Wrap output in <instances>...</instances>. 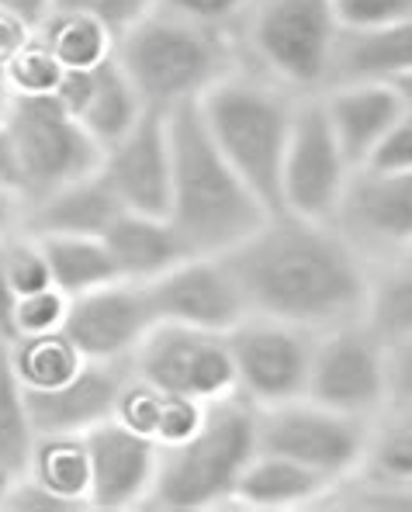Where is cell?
<instances>
[{
  "instance_id": "obj_31",
  "label": "cell",
  "mask_w": 412,
  "mask_h": 512,
  "mask_svg": "<svg viewBox=\"0 0 412 512\" xmlns=\"http://www.w3.org/2000/svg\"><path fill=\"white\" fill-rule=\"evenodd\" d=\"M11 357H14V371H18L21 384L28 388V395L63 388L66 381H73L87 367V357L66 333L14 340Z\"/></svg>"
},
{
  "instance_id": "obj_42",
  "label": "cell",
  "mask_w": 412,
  "mask_h": 512,
  "mask_svg": "<svg viewBox=\"0 0 412 512\" xmlns=\"http://www.w3.org/2000/svg\"><path fill=\"white\" fill-rule=\"evenodd\" d=\"M388 384L392 402H412V333L388 340Z\"/></svg>"
},
{
  "instance_id": "obj_27",
  "label": "cell",
  "mask_w": 412,
  "mask_h": 512,
  "mask_svg": "<svg viewBox=\"0 0 412 512\" xmlns=\"http://www.w3.org/2000/svg\"><path fill=\"white\" fill-rule=\"evenodd\" d=\"M46 246L52 284L63 295L80 298L97 288H108L118 281V270L101 236H39Z\"/></svg>"
},
{
  "instance_id": "obj_23",
  "label": "cell",
  "mask_w": 412,
  "mask_h": 512,
  "mask_svg": "<svg viewBox=\"0 0 412 512\" xmlns=\"http://www.w3.org/2000/svg\"><path fill=\"white\" fill-rule=\"evenodd\" d=\"M329 492H333V485L326 478H319L316 471L302 468V464L288 461V457L257 450V457L246 464L243 478H239L232 506L257 512H288L312 506L322 509Z\"/></svg>"
},
{
  "instance_id": "obj_28",
  "label": "cell",
  "mask_w": 412,
  "mask_h": 512,
  "mask_svg": "<svg viewBox=\"0 0 412 512\" xmlns=\"http://www.w3.org/2000/svg\"><path fill=\"white\" fill-rule=\"evenodd\" d=\"M39 39L63 70H97L118 56V35L104 21L77 11H52L39 28Z\"/></svg>"
},
{
  "instance_id": "obj_49",
  "label": "cell",
  "mask_w": 412,
  "mask_h": 512,
  "mask_svg": "<svg viewBox=\"0 0 412 512\" xmlns=\"http://www.w3.org/2000/svg\"><path fill=\"white\" fill-rule=\"evenodd\" d=\"M11 101H14L11 84H7V73H4V66H0V122H4L7 111H11Z\"/></svg>"
},
{
  "instance_id": "obj_46",
  "label": "cell",
  "mask_w": 412,
  "mask_h": 512,
  "mask_svg": "<svg viewBox=\"0 0 412 512\" xmlns=\"http://www.w3.org/2000/svg\"><path fill=\"white\" fill-rule=\"evenodd\" d=\"M0 187H14L21 191V170H18V149L7 132V125L0 122Z\"/></svg>"
},
{
  "instance_id": "obj_5",
  "label": "cell",
  "mask_w": 412,
  "mask_h": 512,
  "mask_svg": "<svg viewBox=\"0 0 412 512\" xmlns=\"http://www.w3.org/2000/svg\"><path fill=\"white\" fill-rule=\"evenodd\" d=\"M340 21L333 0H253L236 28L243 66L295 97L333 87Z\"/></svg>"
},
{
  "instance_id": "obj_13",
  "label": "cell",
  "mask_w": 412,
  "mask_h": 512,
  "mask_svg": "<svg viewBox=\"0 0 412 512\" xmlns=\"http://www.w3.org/2000/svg\"><path fill=\"white\" fill-rule=\"evenodd\" d=\"M156 322L232 333L250 315L226 256H187L174 270L146 284Z\"/></svg>"
},
{
  "instance_id": "obj_38",
  "label": "cell",
  "mask_w": 412,
  "mask_h": 512,
  "mask_svg": "<svg viewBox=\"0 0 412 512\" xmlns=\"http://www.w3.org/2000/svg\"><path fill=\"white\" fill-rule=\"evenodd\" d=\"M156 7H163L170 14H181L187 21H198V25L236 35L239 21L246 18L253 0H156Z\"/></svg>"
},
{
  "instance_id": "obj_2",
  "label": "cell",
  "mask_w": 412,
  "mask_h": 512,
  "mask_svg": "<svg viewBox=\"0 0 412 512\" xmlns=\"http://www.w3.org/2000/svg\"><path fill=\"white\" fill-rule=\"evenodd\" d=\"M170 225L181 232L191 256H226L271 218L232 163L219 153L198 104L170 111Z\"/></svg>"
},
{
  "instance_id": "obj_25",
  "label": "cell",
  "mask_w": 412,
  "mask_h": 512,
  "mask_svg": "<svg viewBox=\"0 0 412 512\" xmlns=\"http://www.w3.org/2000/svg\"><path fill=\"white\" fill-rule=\"evenodd\" d=\"M39 440L32 423L28 388L14 371L11 340L0 336V492L7 481L21 478L32 461V447Z\"/></svg>"
},
{
  "instance_id": "obj_45",
  "label": "cell",
  "mask_w": 412,
  "mask_h": 512,
  "mask_svg": "<svg viewBox=\"0 0 412 512\" xmlns=\"http://www.w3.org/2000/svg\"><path fill=\"white\" fill-rule=\"evenodd\" d=\"M52 11H56V0H0V14H11V18L25 21L35 32L46 25Z\"/></svg>"
},
{
  "instance_id": "obj_34",
  "label": "cell",
  "mask_w": 412,
  "mask_h": 512,
  "mask_svg": "<svg viewBox=\"0 0 412 512\" xmlns=\"http://www.w3.org/2000/svg\"><path fill=\"white\" fill-rule=\"evenodd\" d=\"M66 315H70V295H63L59 288H42V291H35V295L18 298L11 343L25 340V336L63 333Z\"/></svg>"
},
{
  "instance_id": "obj_29",
  "label": "cell",
  "mask_w": 412,
  "mask_h": 512,
  "mask_svg": "<svg viewBox=\"0 0 412 512\" xmlns=\"http://www.w3.org/2000/svg\"><path fill=\"white\" fill-rule=\"evenodd\" d=\"M361 478L412 488V402H388L371 419Z\"/></svg>"
},
{
  "instance_id": "obj_3",
  "label": "cell",
  "mask_w": 412,
  "mask_h": 512,
  "mask_svg": "<svg viewBox=\"0 0 412 512\" xmlns=\"http://www.w3.org/2000/svg\"><path fill=\"white\" fill-rule=\"evenodd\" d=\"M118 63L146 108L170 115L184 104L205 101L208 90L243 66V56L232 32L156 7L118 39Z\"/></svg>"
},
{
  "instance_id": "obj_48",
  "label": "cell",
  "mask_w": 412,
  "mask_h": 512,
  "mask_svg": "<svg viewBox=\"0 0 412 512\" xmlns=\"http://www.w3.org/2000/svg\"><path fill=\"white\" fill-rule=\"evenodd\" d=\"M385 84H392V90L399 94V101H402V108L412 111V70L399 73V77H392V80H385Z\"/></svg>"
},
{
  "instance_id": "obj_4",
  "label": "cell",
  "mask_w": 412,
  "mask_h": 512,
  "mask_svg": "<svg viewBox=\"0 0 412 512\" xmlns=\"http://www.w3.org/2000/svg\"><path fill=\"white\" fill-rule=\"evenodd\" d=\"M298 101L302 97L239 66L198 104L219 153L250 184V191L264 201L271 215L281 212V167Z\"/></svg>"
},
{
  "instance_id": "obj_32",
  "label": "cell",
  "mask_w": 412,
  "mask_h": 512,
  "mask_svg": "<svg viewBox=\"0 0 412 512\" xmlns=\"http://www.w3.org/2000/svg\"><path fill=\"white\" fill-rule=\"evenodd\" d=\"M0 270H4L7 284H11V291L18 298L35 295V291H42V288H56V284H52L46 246L28 229L14 232L11 239L0 243Z\"/></svg>"
},
{
  "instance_id": "obj_44",
  "label": "cell",
  "mask_w": 412,
  "mask_h": 512,
  "mask_svg": "<svg viewBox=\"0 0 412 512\" xmlns=\"http://www.w3.org/2000/svg\"><path fill=\"white\" fill-rule=\"evenodd\" d=\"M32 35H35V28H28L25 21L11 18V14H0V66L11 63V59L28 45Z\"/></svg>"
},
{
  "instance_id": "obj_33",
  "label": "cell",
  "mask_w": 412,
  "mask_h": 512,
  "mask_svg": "<svg viewBox=\"0 0 412 512\" xmlns=\"http://www.w3.org/2000/svg\"><path fill=\"white\" fill-rule=\"evenodd\" d=\"M4 73L14 97H52L66 70L49 52V45L39 39V32H35L25 49L4 66Z\"/></svg>"
},
{
  "instance_id": "obj_15",
  "label": "cell",
  "mask_w": 412,
  "mask_h": 512,
  "mask_svg": "<svg viewBox=\"0 0 412 512\" xmlns=\"http://www.w3.org/2000/svg\"><path fill=\"white\" fill-rule=\"evenodd\" d=\"M153 326L156 315L146 288L115 281L91 295L70 298L63 333L80 346L87 360H132Z\"/></svg>"
},
{
  "instance_id": "obj_26",
  "label": "cell",
  "mask_w": 412,
  "mask_h": 512,
  "mask_svg": "<svg viewBox=\"0 0 412 512\" xmlns=\"http://www.w3.org/2000/svg\"><path fill=\"white\" fill-rule=\"evenodd\" d=\"M25 474H32L39 485H46L63 502H70L77 512L91 509V450H87V436H39Z\"/></svg>"
},
{
  "instance_id": "obj_6",
  "label": "cell",
  "mask_w": 412,
  "mask_h": 512,
  "mask_svg": "<svg viewBox=\"0 0 412 512\" xmlns=\"http://www.w3.org/2000/svg\"><path fill=\"white\" fill-rule=\"evenodd\" d=\"M257 409L239 395L208 405V419L181 447L160 450L146 509L205 512L236 502L246 464L257 457Z\"/></svg>"
},
{
  "instance_id": "obj_7",
  "label": "cell",
  "mask_w": 412,
  "mask_h": 512,
  "mask_svg": "<svg viewBox=\"0 0 412 512\" xmlns=\"http://www.w3.org/2000/svg\"><path fill=\"white\" fill-rule=\"evenodd\" d=\"M4 125L18 149L21 194L28 205L101 170L104 149L56 97H14Z\"/></svg>"
},
{
  "instance_id": "obj_20",
  "label": "cell",
  "mask_w": 412,
  "mask_h": 512,
  "mask_svg": "<svg viewBox=\"0 0 412 512\" xmlns=\"http://www.w3.org/2000/svg\"><path fill=\"white\" fill-rule=\"evenodd\" d=\"M322 97V108L340 139L343 153L350 156L357 170L371 160L378 142L388 135V128L402 118V101L385 80H350V84H333Z\"/></svg>"
},
{
  "instance_id": "obj_10",
  "label": "cell",
  "mask_w": 412,
  "mask_h": 512,
  "mask_svg": "<svg viewBox=\"0 0 412 512\" xmlns=\"http://www.w3.org/2000/svg\"><path fill=\"white\" fill-rule=\"evenodd\" d=\"M305 398L367 423L392 402L388 343L367 326V319L316 333Z\"/></svg>"
},
{
  "instance_id": "obj_47",
  "label": "cell",
  "mask_w": 412,
  "mask_h": 512,
  "mask_svg": "<svg viewBox=\"0 0 412 512\" xmlns=\"http://www.w3.org/2000/svg\"><path fill=\"white\" fill-rule=\"evenodd\" d=\"M14 308H18V295L11 291L4 270H0V336H4V340L14 336Z\"/></svg>"
},
{
  "instance_id": "obj_30",
  "label": "cell",
  "mask_w": 412,
  "mask_h": 512,
  "mask_svg": "<svg viewBox=\"0 0 412 512\" xmlns=\"http://www.w3.org/2000/svg\"><path fill=\"white\" fill-rule=\"evenodd\" d=\"M367 326L385 343L412 333V243L374 263Z\"/></svg>"
},
{
  "instance_id": "obj_40",
  "label": "cell",
  "mask_w": 412,
  "mask_h": 512,
  "mask_svg": "<svg viewBox=\"0 0 412 512\" xmlns=\"http://www.w3.org/2000/svg\"><path fill=\"white\" fill-rule=\"evenodd\" d=\"M361 170L367 173H399L412 170V111H402V118L388 128V135L378 142L371 160Z\"/></svg>"
},
{
  "instance_id": "obj_11",
  "label": "cell",
  "mask_w": 412,
  "mask_h": 512,
  "mask_svg": "<svg viewBox=\"0 0 412 512\" xmlns=\"http://www.w3.org/2000/svg\"><path fill=\"white\" fill-rule=\"evenodd\" d=\"M132 374L174 395L198 398L205 405L236 395V364H232L229 333L156 322L132 353Z\"/></svg>"
},
{
  "instance_id": "obj_19",
  "label": "cell",
  "mask_w": 412,
  "mask_h": 512,
  "mask_svg": "<svg viewBox=\"0 0 412 512\" xmlns=\"http://www.w3.org/2000/svg\"><path fill=\"white\" fill-rule=\"evenodd\" d=\"M132 378L129 360H87V367L73 381H66L56 391L28 395L32 405L35 433H66L87 436L108 419H115V405L122 398V388Z\"/></svg>"
},
{
  "instance_id": "obj_9",
  "label": "cell",
  "mask_w": 412,
  "mask_h": 512,
  "mask_svg": "<svg viewBox=\"0 0 412 512\" xmlns=\"http://www.w3.org/2000/svg\"><path fill=\"white\" fill-rule=\"evenodd\" d=\"M354 177L357 167L343 153L322 97H302L281 167V212L312 222H336Z\"/></svg>"
},
{
  "instance_id": "obj_18",
  "label": "cell",
  "mask_w": 412,
  "mask_h": 512,
  "mask_svg": "<svg viewBox=\"0 0 412 512\" xmlns=\"http://www.w3.org/2000/svg\"><path fill=\"white\" fill-rule=\"evenodd\" d=\"M52 97L73 118H80V125L91 132L101 149L125 139L149 115L146 101L129 80V73L122 70L118 56L97 70H66Z\"/></svg>"
},
{
  "instance_id": "obj_16",
  "label": "cell",
  "mask_w": 412,
  "mask_h": 512,
  "mask_svg": "<svg viewBox=\"0 0 412 512\" xmlns=\"http://www.w3.org/2000/svg\"><path fill=\"white\" fill-rule=\"evenodd\" d=\"M87 450H91V509H146L160 471V447L149 436L132 433L118 419H108L87 433Z\"/></svg>"
},
{
  "instance_id": "obj_17",
  "label": "cell",
  "mask_w": 412,
  "mask_h": 512,
  "mask_svg": "<svg viewBox=\"0 0 412 512\" xmlns=\"http://www.w3.org/2000/svg\"><path fill=\"white\" fill-rule=\"evenodd\" d=\"M336 225L374 263L412 243V170L367 173L357 170Z\"/></svg>"
},
{
  "instance_id": "obj_1",
  "label": "cell",
  "mask_w": 412,
  "mask_h": 512,
  "mask_svg": "<svg viewBox=\"0 0 412 512\" xmlns=\"http://www.w3.org/2000/svg\"><path fill=\"white\" fill-rule=\"evenodd\" d=\"M250 315L309 333L367 319L374 260L336 222L271 215L226 253Z\"/></svg>"
},
{
  "instance_id": "obj_43",
  "label": "cell",
  "mask_w": 412,
  "mask_h": 512,
  "mask_svg": "<svg viewBox=\"0 0 412 512\" xmlns=\"http://www.w3.org/2000/svg\"><path fill=\"white\" fill-rule=\"evenodd\" d=\"M25 218H28L25 194L14 191V187H0V243L25 229Z\"/></svg>"
},
{
  "instance_id": "obj_22",
  "label": "cell",
  "mask_w": 412,
  "mask_h": 512,
  "mask_svg": "<svg viewBox=\"0 0 412 512\" xmlns=\"http://www.w3.org/2000/svg\"><path fill=\"white\" fill-rule=\"evenodd\" d=\"M122 201L111 194L101 170L91 177L52 191L49 198L28 205L25 229L35 236H104L118 215Z\"/></svg>"
},
{
  "instance_id": "obj_36",
  "label": "cell",
  "mask_w": 412,
  "mask_h": 512,
  "mask_svg": "<svg viewBox=\"0 0 412 512\" xmlns=\"http://www.w3.org/2000/svg\"><path fill=\"white\" fill-rule=\"evenodd\" d=\"M343 32H378L412 18V0H333Z\"/></svg>"
},
{
  "instance_id": "obj_24",
  "label": "cell",
  "mask_w": 412,
  "mask_h": 512,
  "mask_svg": "<svg viewBox=\"0 0 412 512\" xmlns=\"http://www.w3.org/2000/svg\"><path fill=\"white\" fill-rule=\"evenodd\" d=\"M412 70V18L378 32H343L336 49L333 84L392 80Z\"/></svg>"
},
{
  "instance_id": "obj_14",
  "label": "cell",
  "mask_w": 412,
  "mask_h": 512,
  "mask_svg": "<svg viewBox=\"0 0 412 512\" xmlns=\"http://www.w3.org/2000/svg\"><path fill=\"white\" fill-rule=\"evenodd\" d=\"M101 177L125 212L163 215L170 212V184H174V153H170V125L163 111H149L125 139L104 149Z\"/></svg>"
},
{
  "instance_id": "obj_8",
  "label": "cell",
  "mask_w": 412,
  "mask_h": 512,
  "mask_svg": "<svg viewBox=\"0 0 412 512\" xmlns=\"http://www.w3.org/2000/svg\"><path fill=\"white\" fill-rule=\"evenodd\" d=\"M367 433V419L343 416L312 398L257 409V447L316 471L333 488L361 474Z\"/></svg>"
},
{
  "instance_id": "obj_35",
  "label": "cell",
  "mask_w": 412,
  "mask_h": 512,
  "mask_svg": "<svg viewBox=\"0 0 412 512\" xmlns=\"http://www.w3.org/2000/svg\"><path fill=\"white\" fill-rule=\"evenodd\" d=\"M208 419V405L198 402V398L187 395H174V391H163V405H160V419H156V447H181V443L191 440Z\"/></svg>"
},
{
  "instance_id": "obj_12",
  "label": "cell",
  "mask_w": 412,
  "mask_h": 512,
  "mask_svg": "<svg viewBox=\"0 0 412 512\" xmlns=\"http://www.w3.org/2000/svg\"><path fill=\"white\" fill-rule=\"evenodd\" d=\"M236 364V395L253 409L295 402L309 391L316 333L267 315H246L229 333Z\"/></svg>"
},
{
  "instance_id": "obj_41",
  "label": "cell",
  "mask_w": 412,
  "mask_h": 512,
  "mask_svg": "<svg viewBox=\"0 0 412 512\" xmlns=\"http://www.w3.org/2000/svg\"><path fill=\"white\" fill-rule=\"evenodd\" d=\"M0 509L4 512H77L70 502L52 495L46 485H39L32 474H21V478L7 481L4 492H0Z\"/></svg>"
},
{
  "instance_id": "obj_21",
  "label": "cell",
  "mask_w": 412,
  "mask_h": 512,
  "mask_svg": "<svg viewBox=\"0 0 412 512\" xmlns=\"http://www.w3.org/2000/svg\"><path fill=\"white\" fill-rule=\"evenodd\" d=\"M101 239L118 270V281L142 284V288L191 256L181 232L163 215L122 212Z\"/></svg>"
},
{
  "instance_id": "obj_37",
  "label": "cell",
  "mask_w": 412,
  "mask_h": 512,
  "mask_svg": "<svg viewBox=\"0 0 412 512\" xmlns=\"http://www.w3.org/2000/svg\"><path fill=\"white\" fill-rule=\"evenodd\" d=\"M160 405H163V388H156V384H149L132 374L129 384L122 388V398H118V405H115V419L122 426H129L132 433L153 440L156 419H160Z\"/></svg>"
},
{
  "instance_id": "obj_39",
  "label": "cell",
  "mask_w": 412,
  "mask_h": 512,
  "mask_svg": "<svg viewBox=\"0 0 412 512\" xmlns=\"http://www.w3.org/2000/svg\"><path fill=\"white\" fill-rule=\"evenodd\" d=\"M56 11L91 14V18L104 21L122 39L149 11H156V0H56Z\"/></svg>"
}]
</instances>
